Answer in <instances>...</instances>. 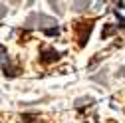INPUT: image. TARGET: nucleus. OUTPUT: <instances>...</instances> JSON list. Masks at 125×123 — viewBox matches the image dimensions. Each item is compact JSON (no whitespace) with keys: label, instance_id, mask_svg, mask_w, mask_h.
Listing matches in <instances>:
<instances>
[{"label":"nucleus","instance_id":"9","mask_svg":"<svg viewBox=\"0 0 125 123\" xmlns=\"http://www.w3.org/2000/svg\"><path fill=\"white\" fill-rule=\"evenodd\" d=\"M6 56H8V50L4 48V46H0V60H4Z\"/></svg>","mask_w":125,"mask_h":123},{"label":"nucleus","instance_id":"7","mask_svg":"<svg viewBox=\"0 0 125 123\" xmlns=\"http://www.w3.org/2000/svg\"><path fill=\"white\" fill-rule=\"evenodd\" d=\"M44 34H46V36H58V34H60V28H58V26L44 28Z\"/></svg>","mask_w":125,"mask_h":123},{"label":"nucleus","instance_id":"1","mask_svg":"<svg viewBox=\"0 0 125 123\" xmlns=\"http://www.w3.org/2000/svg\"><path fill=\"white\" fill-rule=\"evenodd\" d=\"M93 30V20H80L73 24V32H75V38H77V46L83 48L87 44V38Z\"/></svg>","mask_w":125,"mask_h":123},{"label":"nucleus","instance_id":"5","mask_svg":"<svg viewBox=\"0 0 125 123\" xmlns=\"http://www.w3.org/2000/svg\"><path fill=\"white\" fill-rule=\"evenodd\" d=\"M117 30H119V24H105L103 30H101V40H107L109 36H113Z\"/></svg>","mask_w":125,"mask_h":123},{"label":"nucleus","instance_id":"4","mask_svg":"<svg viewBox=\"0 0 125 123\" xmlns=\"http://www.w3.org/2000/svg\"><path fill=\"white\" fill-rule=\"evenodd\" d=\"M4 75L6 78H16V75L20 73V66H16V64H12V62H4Z\"/></svg>","mask_w":125,"mask_h":123},{"label":"nucleus","instance_id":"3","mask_svg":"<svg viewBox=\"0 0 125 123\" xmlns=\"http://www.w3.org/2000/svg\"><path fill=\"white\" fill-rule=\"evenodd\" d=\"M60 56H62V54H60L56 48H50V46H42V48H40V62H42L44 66L58 62V60H60Z\"/></svg>","mask_w":125,"mask_h":123},{"label":"nucleus","instance_id":"2","mask_svg":"<svg viewBox=\"0 0 125 123\" xmlns=\"http://www.w3.org/2000/svg\"><path fill=\"white\" fill-rule=\"evenodd\" d=\"M34 26H40V28H46V26H56V20L46 16V14H40V12H32L30 16L26 18V28H34Z\"/></svg>","mask_w":125,"mask_h":123},{"label":"nucleus","instance_id":"8","mask_svg":"<svg viewBox=\"0 0 125 123\" xmlns=\"http://www.w3.org/2000/svg\"><path fill=\"white\" fill-rule=\"evenodd\" d=\"M50 4L54 6V10H58V14H62V8H60V2H58V0H50Z\"/></svg>","mask_w":125,"mask_h":123},{"label":"nucleus","instance_id":"6","mask_svg":"<svg viewBox=\"0 0 125 123\" xmlns=\"http://www.w3.org/2000/svg\"><path fill=\"white\" fill-rule=\"evenodd\" d=\"M89 2H91V0H75V2H73V10L75 12H83L89 6Z\"/></svg>","mask_w":125,"mask_h":123}]
</instances>
